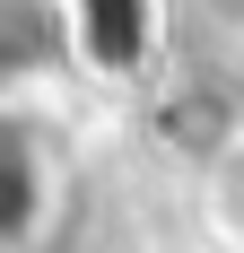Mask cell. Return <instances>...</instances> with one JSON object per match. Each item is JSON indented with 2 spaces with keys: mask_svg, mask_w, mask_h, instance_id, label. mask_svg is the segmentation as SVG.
Masks as SVG:
<instances>
[{
  "mask_svg": "<svg viewBox=\"0 0 244 253\" xmlns=\"http://www.w3.org/2000/svg\"><path fill=\"white\" fill-rule=\"evenodd\" d=\"M79 61V18L70 0H0V96L52 87Z\"/></svg>",
  "mask_w": 244,
  "mask_h": 253,
  "instance_id": "obj_1",
  "label": "cell"
},
{
  "mask_svg": "<svg viewBox=\"0 0 244 253\" xmlns=\"http://www.w3.org/2000/svg\"><path fill=\"white\" fill-rule=\"evenodd\" d=\"M201 210H209V227L244 253V123L201 157Z\"/></svg>",
  "mask_w": 244,
  "mask_h": 253,
  "instance_id": "obj_2",
  "label": "cell"
}]
</instances>
